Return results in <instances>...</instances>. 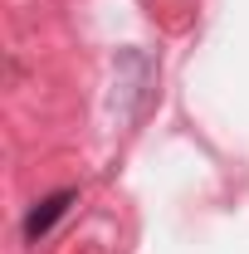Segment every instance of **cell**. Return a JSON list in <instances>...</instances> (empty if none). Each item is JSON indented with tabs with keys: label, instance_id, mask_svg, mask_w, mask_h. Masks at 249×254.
Instances as JSON below:
<instances>
[{
	"label": "cell",
	"instance_id": "obj_1",
	"mask_svg": "<svg viewBox=\"0 0 249 254\" xmlns=\"http://www.w3.org/2000/svg\"><path fill=\"white\" fill-rule=\"evenodd\" d=\"M73 200H78V190H54V195H44L30 215H25V240H30V245H39V240L59 225V215L73 205Z\"/></svg>",
	"mask_w": 249,
	"mask_h": 254
}]
</instances>
